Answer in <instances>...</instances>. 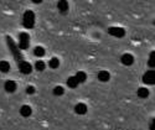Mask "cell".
Here are the masks:
<instances>
[{
  "mask_svg": "<svg viewBox=\"0 0 155 130\" xmlns=\"http://www.w3.org/2000/svg\"><path fill=\"white\" fill-rule=\"evenodd\" d=\"M22 22H24V26L26 29H32L35 26V14L32 10H28L25 11L24 14V18H22Z\"/></svg>",
  "mask_w": 155,
  "mask_h": 130,
  "instance_id": "cell-1",
  "label": "cell"
},
{
  "mask_svg": "<svg viewBox=\"0 0 155 130\" xmlns=\"http://www.w3.org/2000/svg\"><path fill=\"white\" fill-rule=\"evenodd\" d=\"M29 42H30V36L26 32H21L19 35V48L20 50H26L29 47Z\"/></svg>",
  "mask_w": 155,
  "mask_h": 130,
  "instance_id": "cell-2",
  "label": "cell"
},
{
  "mask_svg": "<svg viewBox=\"0 0 155 130\" xmlns=\"http://www.w3.org/2000/svg\"><path fill=\"white\" fill-rule=\"evenodd\" d=\"M143 83L149 84V86H153L155 83V71L154 70L147 71L144 73V76H143Z\"/></svg>",
  "mask_w": 155,
  "mask_h": 130,
  "instance_id": "cell-3",
  "label": "cell"
},
{
  "mask_svg": "<svg viewBox=\"0 0 155 130\" xmlns=\"http://www.w3.org/2000/svg\"><path fill=\"white\" fill-rule=\"evenodd\" d=\"M108 34H109L110 36H114V37L120 38V37H124L125 30L122 29V28H115V26H113V28H109V29H108Z\"/></svg>",
  "mask_w": 155,
  "mask_h": 130,
  "instance_id": "cell-4",
  "label": "cell"
},
{
  "mask_svg": "<svg viewBox=\"0 0 155 130\" xmlns=\"http://www.w3.org/2000/svg\"><path fill=\"white\" fill-rule=\"evenodd\" d=\"M19 70L24 74H30L32 72V66L26 61H20L19 62Z\"/></svg>",
  "mask_w": 155,
  "mask_h": 130,
  "instance_id": "cell-5",
  "label": "cell"
},
{
  "mask_svg": "<svg viewBox=\"0 0 155 130\" xmlns=\"http://www.w3.org/2000/svg\"><path fill=\"white\" fill-rule=\"evenodd\" d=\"M120 62L124 64V66H132V64L134 63V57L130 54H124L120 57Z\"/></svg>",
  "mask_w": 155,
  "mask_h": 130,
  "instance_id": "cell-6",
  "label": "cell"
},
{
  "mask_svg": "<svg viewBox=\"0 0 155 130\" xmlns=\"http://www.w3.org/2000/svg\"><path fill=\"white\" fill-rule=\"evenodd\" d=\"M87 110H88V108L84 103H77L74 107V113L78 115H84L87 113Z\"/></svg>",
  "mask_w": 155,
  "mask_h": 130,
  "instance_id": "cell-7",
  "label": "cell"
},
{
  "mask_svg": "<svg viewBox=\"0 0 155 130\" xmlns=\"http://www.w3.org/2000/svg\"><path fill=\"white\" fill-rule=\"evenodd\" d=\"M4 88H5V90L8 93H12V92H15L18 86H16V83L14 81H6L5 84H4Z\"/></svg>",
  "mask_w": 155,
  "mask_h": 130,
  "instance_id": "cell-8",
  "label": "cell"
},
{
  "mask_svg": "<svg viewBox=\"0 0 155 130\" xmlns=\"http://www.w3.org/2000/svg\"><path fill=\"white\" fill-rule=\"evenodd\" d=\"M110 78V74L108 71H99L98 72V80L101 82H108Z\"/></svg>",
  "mask_w": 155,
  "mask_h": 130,
  "instance_id": "cell-9",
  "label": "cell"
},
{
  "mask_svg": "<svg viewBox=\"0 0 155 130\" xmlns=\"http://www.w3.org/2000/svg\"><path fill=\"white\" fill-rule=\"evenodd\" d=\"M74 78L77 80V82H78V83H83L87 80V73H84L83 71H78L74 74Z\"/></svg>",
  "mask_w": 155,
  "mask_h": 130,
  "instance_id": "cell-10",
  "label": "cell"
},
{
  "mask_svg": "<svg viewBox=\"0 0 155 130\" xmlns=\"http://www.w3.org/2000/svg\"><path fill=\"white\" fill-rule=\"evenodd\" d=\"M31 113H32V109H31V107H29V106H22V107L20 108V114H21L22 116H25V118L30 116Z\"/></svg>",
  "mask_w": 155,
  "mask_h": 130,
  "instance_id": "cell-11",
  "label": "cell"
},
{
  "mask_svg": "<svg viewBox=\"0 0 155 130\" xmlns=\"http://www.w3.org/2000/svg\"><path fill=\"white\" fill-rule=\"evenodd\" d=\"M57 8L61 12H67L68 10V3L66 2V0H61V2L57 3Z\"/></svg>",
  "mask_w": 155,
  "mask_h": 130,
  "instance_id": "cell-12",
  "label": "cell"
},
{
  "mask_svg": "<svg viewBox=\"0 0 155 130\" xmlns=\"http://www.w3.org/2000/svg\"><path fill=\"white\" fill-rule=\"evenodd\" d=\"M137 94H138V97H140V98H148V97H149V89L141 87V88H139V89L137 90Z\"/></svg>",
  "mask_w": 155,
  "mask_h": 130,
  "instance_id": "cell-13",
  "label": "cell"
},
{
  "mask_svg": "<svg viewBox=\"0 0 155 130\" xmlns=\"http://www.w3.org/2000/svg\"><path fill=\"white\" fill-rule=\"evenodd\" d=\"M10 71V63L8 61H0V72L8 73Z\"/></svg>",
  "mask_w": 155,
  "mask_h": 130,
  "instance_id": "cell-14",
  "label": "cell"
},
{
  "mask_svg": "<svg viewBox=\"0 0 155 130\" xmlns=\"http://www.w3.org/2000/svg\"><path fill=\"white\" fill-rule=\"evenodd\" d=\"M34 55H35L36 57H42V56L45 55V48L41 47V46H36V47L34 48Z\"/></svg>",
  "mask_w": 155,
  "mask_h": 130,
  "instance_id": "cell-15",
  "label": "cell"
},
{
  "mask_svg": "<svg viewBox=\"0 0 155 130\" xmlns=\"http://www.w3.org/2000/svg\"><path fill=\"white\" fill-rule=\"evenodd\" d=\"M48 66L51 67V68H58V66H60V60L57 58V57H52L50 60V62H48Z\"/></svg>",
  "mask_w": 155,
  "mask_h": 130,
  "instance_id": "cell-16",
  "label": "cell"
},
{
  "mask_svg": "<svg viewBox=\"0 0 155 130\" xmlns=\"http://www.w3.org/2000/svg\"><path fill=\"white\" fill-rule=\"evenodd\" d=\"M80 83L77 82V80L74 78V76H72V77H70L68 80H67V86L70 87V88H77V86H78Z\"/></svg>",
  "mask_w": 155,
  "mask_h": 130,
  "instance_id": "cell-17",
  "label": "cell"
},
{
  "mask_svg": "<svg viewBox=\"0 0 155 130\" xmlns=\"http://www.w3.org/2000/svg\"><path fill=\"white\" fill-rule=\"evenodd\" d=\"M35 68H36V71H44L45 68H46V63L44 62V61H36L35 62Z\"/></svg>",
  "mask_w": 155,
  "mask_h": 130,
  "instance_id": "cell-18",
  "label": "cell"
},
{
  "mask_svg": "<svg viewBox=\"0 0 155 130\" xmlns=\"http://www.w3.org/2000/svg\"><path fill=\"white\" fill-rule=\"evenodd\" d=\"M63 93H64V89H63L61 86H57V87L54 88V94H55V96L60 97V96H62Z\"/></svg>",
  "mask_w": 155,
  "mask_h": 130,
  "instance_id": "cell-19",
  "label": "cell"
},
{
  "mask_svg": "<svg viewBox=\"0 0 155 130\" xmlns=\"http://www.w3.org/2000/svg\"><path fill=\"white\" fill-rule=\"evenodd\" d=\"M148 64H149V66H150L151 68H154V67H155V52H154V51L150 54V57H149Z\"/></svg>",
  "mask_w": 155,
  "mask_h": 130,
  "instance_id": "cell-20",
  "label": "cell"
},
{
  "mask_svg": "<svg viewBox=\"0 0 155 130\" xmlns=\"http://www.w3.org/2000/svg\"><path fill=\"white\" fill-rule=\"evenodd\" d=\"M25 92H26L28 94H34L35 92H36V89H35V87H32V86H29V87H26V89H25Z\"/></svg>",
  "mask_w": 155,
  "mask_h": 130,
  "instance_id": "cell-21",
  "label": "cell"
},
{
  "mask_svg": "<svg viewBox=\"0 0 155 130\" xmlns=\"http://www.w3.org/2000/svg\"><path fill=\"white\" fill-rule=\"evenodd\" d=\"M150 130H155L154 129V119H151V122H150Z\"/></svg>",
  "mask_w": 155,
  "mask_h": 130,
  "instance_id": "cell-22",
  "label": "cell"
},
{
  "mask_svg": "<svg viewBox=\"0 0 155 130\" xmlns=\"http://www.w3.org/2000/svg\"><path fill=\"white\" fill-rule=\"evenodd\" d=\"M34 3H36V4H40V3H42V0H32Z\"/></svg>",
  "mask_w": 155,
  "mask_h": 130,
  "instance_id": "cell-23",
  "label": "cell"
}]
</instances>
